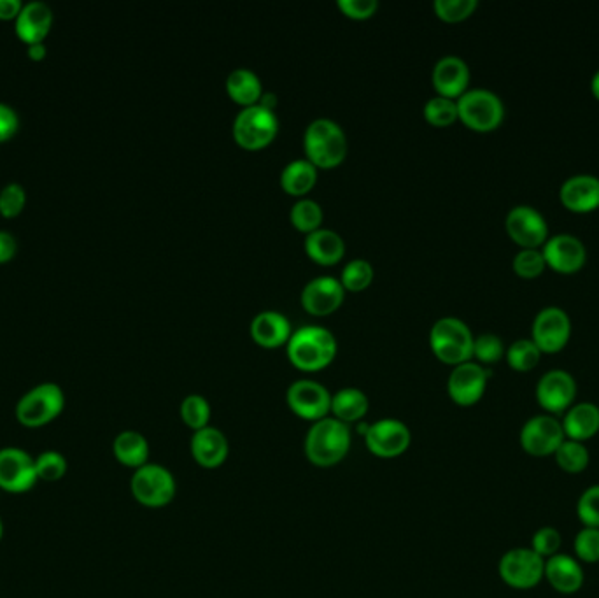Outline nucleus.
<instances>
[{
    "mask_svg": "<svg viewBox=\"0 0 599 598\" xmlns=\"http://www.w3.org/2000/svg\"><path fill=\"white\" fill-rule=\"evenodd\" d=\"M487 379L489 371L484 369V365L465 362L452 369L447 381V392L454 404L461 407L475 406L486 393Z\"/></svg>",
    "mask_w": 599,
    "mask_h": 598,
    "instance_id": "obj_17",
    "label": "nucleus"
},
{
    "mask_svg": "<svg viewBox=\"0 0 599 598\" xmlns=\"http://www.w3.org/2000/svg\"><path fill=\"white\" fill-rule=\"evenodd\" d=\"M559 199L571 213H591L599 207V179L591 174H577L564 181Z\"/></svg>",
    "mask_w": 599,
    "mask_h": 598,
    "instance_id": "obj_22",
    "label": "nucleus"
},
{
    "mask_svg": "<svg viewBox=\"0 0 599 598\" xmlns=\"http://www.w3.org/2000/svg\"><path fill=\"white\" fill-rule=\"evenodd\" d=\"M577 397V381L570 372L554 369L545 372L536 385V400L550 416L564 414Z\"/></svg>",
    "mask_w": 599,
    "mask_h": 598,
    "instance_id": "obj_16",
    "label": "nucleus"
},
{
    "mask_svg": "<svg viewBox=\"0 0 599 598\" xmlns=\"http://www.w3.org/2000/svg\"><path fill=\"white\" fill-rule=\"evenodd\" d=\"M374 281V267L363 258L351 260L349 264L342 269V278L340 283L351 292H361L365 290L370 283Z\"/></svg>",
    "mask_w": 599,
    "mask_h": 598,
    "instance_id": "obj_38",
    "label": "nucleus"
},
{
    "mask_svg": "<svg viewBox=\"0 0 599 598\" xmlns=\"http://www.w3.org/2000/svg\"><path fill=\"white\" fill-rule=\"evenodd\" d=\"M181 418L186 427L191 428L193 432H198L202 428L209 427L211 420V406L202 395H188L181 404Z\"/></svg>",
    "mask_w": 599,
    "mask_h": 598,
    "instance_id": "obj_35",
    "label": "nucleus"
},
{
    "mask_svg": "<svg viewBox=\"0 0 599 598\" xmlns=\"http://www.w3.org/2000/svg\"><path fill=\"white\" fill-rule=\"evenodd\" d=\"M346 288L342 286L339 279L333 276H319L304 286L302 290V306L307 313L316 316H326L339 309L344 302Z\"/></svg>",
    "mask_w": 599,
    "mask_h": 598,
    "instance_id": "obj_19",
    "label": "nucleus"
},
{
    "mask_svg": "<svg viewBox=\"0 0 599 598\" xmlns=\"http://www.w3.org/2000/svg\"><path fill=\"white\" fill-rule=\"evenodd\" d=\"M561 544H563V535L554 527H542L536 530L531 539V549L536 555L542 556L543 560H549L557 555Z\"/></svg>",
    "mask_w": 599,
    "mask_h": 598,
    "instance_id": "obj_42",
    "label": "nucleus"
},
{
    "mask_svg": "<svg viewBox=\"0 0 599 598\" xmlns=\"http://www.w3.org/2000/svg\"><path fill=\"white\" fill-rule=\"evenodd\" d=\"M505 228L510 239L515 244H519L522 250H536L549 239L547 221L535 207L517 206L510 209L505 220Z\"/></svg>",
    "mask_w": 599,
    "mask_h": 598,
    "instance_id": "obj_15",
    "label": "nucleus"
},
{
    "mask_svg": "<svg viewBox=\"0 0 599 598\" xmlns=\"http://www.w3.org/2000/svg\"><path fill=\"white\" fill-rule=\"evenodd\" d=\"M16 239L13 235L0 230V264H6L16 255Z\"/></svg>",
    "mask_w": 599,
    "mask_h": 598,
    "instance_id": "obj_48",
    "label": "nucleus"
},
{
    "mask_svg": "<svg viewBox=\"0 0 599 598\" xmlns=\"http://www.w3.org/2000/svg\"><path fill=\"white\" fill-rule=\"evenodd\" d=\"M351 449V428L326 416L312 423L305 437V456L316 467H333L346 458Z\"/></svg>",
    "mask_w": 599,
    "mask_h": 598,
    "instance_id": "obj_2",
    "label": "nucleus"
},
{
    "mask_svg": "<svg viewBox=\"0 0 599 598\" xmlns=\"http://www.w3.org/2000/svg\"><path fill=\"white\" fill-rule=\"evenodd\" d=\"M519 441L526 455L545 458L556 455L559 446L566 441V435L561 421L557 420L556 416L540 414L524 423Z\"/></svg>",
    "mask_w": 599,
    "mask_h": 598,
    "instance_id": "obj_10",
    "label": "nucleus"
},
{
    "mask_svg": "<svg viewBox=\"0 0 599 598\" xmlns=\"http://www.w3.org/2000/svg\"><path fill=\"white\" fill-rule=\"evenodd\" d=\"M571 337L570 316L561 307H543L531 328V341L545 355L559 353Z\"/></svg>",
    "mask_w": 599,
    "mask_h": 598,
    "instance_id": "obj_13",
    "label": "nucleus"
},
{
    "mask_svg": "<svg viewBox=\"0 0 599 598\" xmlns=\"http://www.w3.org/2000/svg\"><path fill=\"white\" fill-rule=\"evenodd\" d=\"M304 148L307 160L312 164L321 169H332L346 158V132L330 118H318L305 130Z\"/></svg>",
    "mask_w": 599,
    "mask_h": 598,
    "instance_id": "obj_3",
    "label": "nucleus"
},
{
    "mask_svg": "<svg viewBox=\"0 0 599 598\" xmlns=\"http://www.w3.org/2000/svg\"><path fill=\"white\" fill-rule=\"evenodd\" d=\"M65 407L64 390L55 383L37 385L16 404V420L25 428H41L57 420Z\"/></svg>",
    "mask_w": 599,
    "mask_h": 598,
    "instance_id": "obj_5",
    "label": "nucleus"
},
{
    "mask_svg": "<svg viewBox=\"0 0 599 598\" xmlns=\"http://www.w3.org/2000/svg\"><path fill=\"white\" fill-rule=\"evenodd\" d=\"M505 355L510 369H514L515 372H529L540 364L542 351L531 339H519L505 351Z\"/></svg>",
    "mask_w": 599,
    "mask_h": 598,
    "instance_id": "obj_33",
    "label": "nucleus"
},
{
    "mask_svg": "<svg viewBox=\"0 0 599 598\" xmlns=\"http://www.w3.org/2000/svg\"><path fill=\"white\" fill-rule=\"evenodd\" d=\"M279 130V120L274 109L253 104L235 116L233 137L246 150H260L274 141Z\"/></svg>",
    "mask_w": 599,
    "mask_h": 598,
    "instance_id": "obj_8",
    "label": "nucleus"
},
{
    "mask_svg": "<svg viewBox=\"0 0 599 598\" xmlns=\"http://www.w3.org/2000/svg\"><path fill=\"white\" fill-rule=\"evenodd\" d=\"M286 402L298 418L312 423L332 413V393L312 379H298L289 386Z\"/></svg>",
    "mask_w": 599,
    "mask_h": 598,
    "instance_id": "obj_11",
    "label": "nucleus"
},
{
    "mask_svg": "<svg viewBox=\"0 0 599 598\" xmlns=\"http://www.w3.org/2000/svg\"><path fill=\"white\" fill-rule=\"evenodd\" d=\"M318 181V167L307 158H296L281 172V186L289 193L302 197L311 192Z\"/></svg>",
    "mask_w": 599,
    "mask_h": 598,
    "instance_id": "obj_29",
    "label": "nucleus"
},
{
    "mask_svg": "<svg viewBox=\"0 0 599 598\" xmlns=\"http://www.w3.org/2000/svg\"><path fill=\"white\" fill-rule=\"evenodd\" d=\"M514 272L522 279H535L542 276L545 271V258L542 251L538 250H521L514 257L512 262Z\"/></svg>",
    "mask_w": 599,
    "mask_h": 598,
    "instance_id": "obj_41",
    "label": "nucleus"
},
{
    "mask_svg": "<svg viewBox=\"0 0 599 598\" xmlns=\"http://www.w3.org/2000/svg\"><path fill=\"white\" fill-rule=\"evenodd\" d=\"M505 355V346L498 335L482 334L473 341V356L480 364H496Z\"/></svg>",
    "mask_w": 599,
    "mask_h": 598,
    "instance_id": "obj_40",
    "label": "nucleus"
},
{
    "mask_svg": "<svg viewBox=\"0 0 599 598\" xmlns=\"http://www.w3.org/2000/svg\"><path fill=\"white\" fill-rule=\"evenodd\" d=\"M191 455L200 467L218 469L230 455V444L219 428L205 427L191 437Z\"/></svg>",
    "mask_w": 599,
    "mask_h": 598,
    "instance_id": "obj_20",
    "label": "nucleus"
},
{
    "mask_svg": "<svg viewBox=\"0 0 599 598\" xmlns=\"http://www.w3.org/2000/svg\"><path fill=\"white\" fill-rule=\"evenodd\" d=\"M307 255L321 265H333L346 253V243L342 235L330 228H318L305 237Z\"/></svg>",
    "mask_w": 599,
    "mask_h": 598,
    "instance_id": "obj_27",
    "label": "nucleus"
},
{
    "mask_svg": "<svg viewBox=\"0 0 599 598\" xmlns=\"http://www.w3.org/2000/svg\"><path fill=\"white\" fill-rule=\"evenodd\" d=\"M557 467L566 474H582L591 462V453L584 442L566 441L556 451Z\"/></svg>",
    "mask_w": 599,
    "mask_h": 598,
    "instance_id": "obj_32",
    "label": "nucleus"
},
{
    "mask_svg": "<svg viewBox=\"0 0 599 598\" xmlns=\"http://www.w3.org/2000/svg\"><path fill=\"white\" fill-rule=\"evenodd\" d=\"M25 202H27V193L23 190V186L9 183L0 192V214L6 218H15L22 213Z\"/></svg>",
    "mask_w": 599,
    "mask_h": 598,
    "instance_id": "obj_45",
    "label": "nucleus"
},
{
    "mask_svg": "<svg viewBox=\"0 0 599 598\" xmlns=\"http://www.w3.org/2000/svg\"><path fill=\"white\" fill-rule=\"evenodd\" d=\"M226 92L240 106H253L258 104L263 95L261 81L251 69H235L226 78Z\"/></svg>",
    "mask_w": 599,
    "mask_h": 598,
    "instance_id": "obj_30",
    "label": "nucleus"
},
{
    "mask_svg": "<svg viewBox=\"0 0 599 598\" xmlns=\"http://www.w3.org/2000/svg\"><path fill=\"white\" fill-rule=\"evenodd\" d=\"M291 223L298 230L311 234L314 230L321 228V223H323V209H321L316 200H296L293 207H291Z\"/></svg>",
    "mask_w": 599,
    "mask_h": 598,
    "instance_id": "obj_34",
    "label": "nucleus"
},
{
    "mask_svg": "<svg viewBox=\"0 0 599 598\" xmlns=\"http://www.w3.org/2000/svg\"><path fill=\"white\" fill-rule=\"evenodd\" d=\"M67 469H69L67 458L55 449L43 451L41 455L36 456V472L39 481L57 483L67 474Z\"/></svg>",
    "mask_w": 599,
    "mask_h": 598,
    "instance_id": "obj_37",
    "label": "nucleus"
},
{
    "mask_svg": "<svg viewBox=\"0 0 599 598\" xmlns=\"http://www.w3.org/2000/svg\"><path fill=\"white\" fill-rule=\"evenodd\" d=\"M114 458L128 469H141L149 463V442L135 430H125L113 442Z\"/></svg>",
    "mask_w": 599,
    "mask_h": 598,
    "instance_id": "obj_28",
    "label": "nucleus"
},
{
    "mask_svg": "<svg viewBox=\"0 0 599 598\" xmlns=\"http://www.w3.org/2000/svg\"><path fill=\"white\" fill-rule=\"evenodd\" d=\"M2 537H4V523L0 520V541H2Z\"/></svg>",
    "mask_w": 599,
    "mask_h": 598,
    "instance_id": "obj_52",
    "label": "nucleus"
},
{
    "mask_svg": "<svg viewBox=\"0 0 599 598\" xmlns=\"http://www.w3.org/2000/svg\"><path fill=\"white\" fill-rule=\"evenodd\" d=\"M456 102L459 120L475 132H493L505 118L500 97L486 88L466 90Z\"/></svg>",
    "mask_w": 599,
    "mask_h": 598,
    "instance_id": "obj_6",
    "label": "nucleus"
},
{
    "mask_svg": "<svg viewBox=\"0 0 599 598\" xmlns=\"http://www.w3.org/2000/svg\"><path fill=\"white\" fill-rule=\"evenodd\" d=\"M475 337L465 321L445 316L435 321L431 327L430 346L440 362L447 365H461L470 362L473 356Z\"/></svg>",
    "mask_w": 599,
    "mask_h": 598,
    "instance_id": "obj_4",
    "label": "nucleus"
},
{
    "mask_svg": "<svg viewBox=\"0 0 599 598\" xmlns=\"http://www.w3.org/2000/svg\"><path fill=\"white\" fill-rule=\"evenodd\" d=\"M470 83V69L463 58L447 55L433 67V85L438 95L458 100Z\"/></svg>",
    "mask_w": 599,
    "mask_h": 598,
    "instance_id": "obj_21",
    "label": "nucleus"
},
{
    "mask_svg": "<svg viewBox=\"0 0 599 598\" xmlns=\"http://www.w3.org/2000/svg\"><path fill=\"white\" fill-rule=\"evenodd\" d=\"M545 265L559 274H575L587 260L584 243L571 234H559L549 237L542 251Z\"/></svg>",
    "mask_w": 599,
    "mask_h": 598,
    "instance_id": "obj_18",
    "label": "nucleus"
},
{
    "mask_svg": "<svg viewBox=\"0 0 599 598\" xmlns=\"http://www.w3.org/2000/svg\"><path fill=\"white\" fill-rule=\"evenodd\" d=\"M424 118L435 127H449L458 120V102L442 95L431 97L424 104Z\"/></svg>",
    "mask_w": 599,
    "mask_h": 598,
    "instance_id": "obj_36",
    "label": "nucleus"
},
{
    "mask_svg": "<svg viewBox=\"0 0 599 598\" xmlns=\"http://www.w3.org/2000/svg\"><path fill=\"white\" fill-rule=\"evenodd\" d=\"M564 435L570 441L585 442L599 434V407L592 402H580L564 413Z\"/></svg>",
    "mask_w": 599,
    "mask_h": 598,
    "instance_id": "obj_26",
    "label": "nucleus"
},
{
    "mask_svg": "<svg viewBox=\"0 0 599 598\" xmlns=\"http://www.w3.org/2000/svg\"><path fill=\"white\" fill-rule=\"evenodd\" d=\"M288 358L296 369L318 372L332 364L337 355V339L332 330L319 325L298 328L288 344Z\"/></svg>",
    "mask_w": 599,
    "mask_h": 598,
    "instance_id": "obj_1",
    "label": "nucleus"
},
{
    "mask_svg": "<svg viewBox=\"0 0 599 598\" xmlns=\"http://www.w3.org/2000/svg\"><path fill=\"white\" fill-rule=\"evenodd\" d=\"M291 334V323L279 311H261L251 321L254 342H258L263 348H279L282 344H288Z\"/></svg>",
    "mask_w": 599,
    "mask_h": 598,
    "instance_id": "obj_25",
    "label": "nucleus"
},
{
    "mask_svg": "<svg viewBox=\"0 0 599 598\" xmlns=\"http://www.w3.org/2000/svg\"><path fill=\"white\" fill-rule=\"evenodd\" d=\"M367 448L372 455L382 460H393L407 453L412 442L409 427L395 418L375 421L365 434Z\"/></svg>",
    "mask_w": 599,
    "mask_h": 598,
    "instance_id": "obj_14",
    "label": "nucleus"
},
{
    "mask_svg": "<svg viewBox=\"0 0 599 598\" xmlns=\"http://www.w3.org/2000/svg\"><path fill=\"white\" fill-rule=\"evenodd\" d=\"M130 490L141 506L158 509L169 506L176 499V479L167 467L146 463L141 469L134 470Z\"/></svg>",
    "mask_w": 599,
    "mask_h": 598,
    "instance_id": "obj_7",
    "label": "nucleus"
},
{
    "mask_svg": "<svg viewBox=\"0 0 599 598\" xmlns=\"http://www.w3.org/2000/svg\"><path fill=\"white\" fill-rule=\"evenodd\" d=\"M545 579L557 593L573 595L584 586V569L577 558L557 553L545 560Z\"/></svg>",
    "mask_w": 599,
    "mask_h": 598,
    "instance_id": "obj_24",
    "label": "nucleus"
},
{
    "mask_svg": "<svg viewBox=\"0 0 599 598\" xmlns=\"http://www.w3.org/2000/svg\"><path fill=\"white\" fill-rule=\"evenodd\" d=\"M501 581L514 590H531L545 577V560L531 548H514L501 556Z\"/></svg>",
    "mask_w": 599,
    "mask_h": 598,
    "instance_id": "obj_9",
    "label": "nucleus"
},
{
    "mask_svg": "<svg viewBox=\"0 0 599 598\" xmlns=\"http://www.w3.org/2000/svg\"><path fill=\"white\" fill-rule=\"evenodd\" d=\"M591 92H592V95H594V97H596V100H599V69H598V71H596V74H594V76H592Z\"/></svg>",
    "mask_w": 599,
    "mask_h": 598,
    "instance_id": "obj_51",
    "label": "nucleus"
},
{
    "mask_svg": "<svg viewBox=\"0 0 599 598\" xmlns=\"http://www.w3.org/2000/svg\"><path fill=\"white\" fill-rule=\"evenodd\" d=\"M575 555L580 562H599V528L584 527L573 542Z\"/></svg>",
    "mask_w": 599,
    "mask_h": 598,
    "instance_id": "obj_43",
    "label": "nucleus"
},
{
    "mask_svg": "<svg viewBox=\"0 0 599 598\" xmlns=\"http://www.w3.org/2000/svg\"><path fill=\"white\" fill-rule=\"evenodd\" d=\"M27 53H29V57L32 58V60H36V62H41V60H44V58H46V53H48V50H46V46H44V43H37L30 44V46H27Z\"/></svg>",
    "mask_w": 599,
    "mask_h": 598,
    "instance_id": "obj_50",
    "label": "nucleus"
},
{
    "mask_svg": "<svg viewBox=\"0 0 599 598\" xmlns=\"http://www.w3.org/2000/svg\"><path fill=\"white\" fill-rule=\"evenodd\" d=\"M53 25V13L50 6L41 0H34L23 6L20 15L15 20V29L23 43H44Z\"/></svg>",
    "mask_w": 599,
    "mask_h": 598,
    "instance_id": "obj_23",
    "label": "nucleus"
},
{
    "mask_svg": "<svg viewBox=\"0 0 599 598\" xmlns=\"http://www.w3.org/2000/svg\"><path fill=\"white\" fill-rule=\"evenodd\" d=\"M36 456L22 448L0 449V490L27 493L37 485Z\"/></svg>",
    "mask_w": 599,
    "mask_h": 598,
    "instance_id": "obj_12",
    "label": "nucleus"
},
{
    "mask_svg": "<svg viewBox=\"0 0 599 598\" xmlns=\"http://www.w3.org/2000/svg\"><path fill=\"white\" fill-rule=\"evenodd\" d=\"M577 516L584 527L599 528V485L587 488L577 502Z\"/></svg>",
    "mask_w": 599,
    "mask_h": 598,
    "instance_id": "obj_44",
    "label": "nucleus"
},
{
    "mask_svg": "<svg viewBox=\"0 0 599 598\" xmlns=\"http://www.w3.org/2000/svg\"><path fill=\"white\" fill-rule=\"evenodd\" d=\"M22 9L20 0H0V20H16Z\"/></svg>",
    "mask_w": 599,
    "mask_h": 598,
    "instance_id": "obj_49",
    "label": "nucleus"
},
{
    "mask_svg": "<svg viewBox=\"0 0 599 598\" xmlns=\"http://www.w3.org/2000/svg\"><path fill=\"white\" fill-rule=\"evenodd\" d=\"M477 6H479L477 0H435L433 4L438 18L449 23L463 22L466 18H470Z\"/></svg>",
    "mask_w": 599,
    "mask_h": 598,
    "instance_id": "obj_39",
    "label": "nucleus"
},
{
    "mask_svg": "<svg viewBox=\"0 0 599 598\" xmlns=\"http://www.w3.org/2000/svg\"><path fill=\"white\" fill-rule=\"evenodd\" d=\"M20 127V118L13 107L0 102V143L9 141Z\"/></svg>",
    "mask_w": 599,
    "mask_h": 598,
    "instance_id": "obj_47",
    "label": "nucleus"
},
{
    "mask_svg": "<svg viewBox=\"0 0 599 598\" xmlns=\"http://www.w3.org/2000/svg\"><path fill=\"white\" fill-rule=\"evenodd\" d=\"M368 397L361 392L360 388H344L332 395V413L333 418L342 421V423H354L367 416Z\"/></svg>",
    "mask_w": 599,
    "mask_h": 598,
    "instance_id": "obj_31",
    "label": "nucleus"
},
{
    "mask_svg": "<svg viewBox=\"0 0 599 598\" xmlns=\"http://www.w3.org/2000/svg\"><path fill=\"white\" fill-rule=\"evenodd\" d=\"M340 11L354 20H365L375 15L379 8L377 0H339L337 2Z\"/></svg>",
    "mask_w": 599,
    "mask_h": 598,
    "instance_id": "obj_46",
    "label": "nucleus"
}]
</instances>
